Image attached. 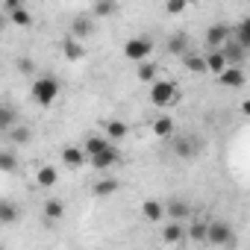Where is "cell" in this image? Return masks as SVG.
<instances>
[{
	"mask_svg": "<svg viewBox=\"0 0 250 250\" xmlns=\"http://www.w3.org/2000/svg\"><path fill=\"white\" fill-rule=\"evenodd\" d=\"M30 97L39 103V106H53V100L59 97V80L56 77H39L33 85H30Z\"/></svg>",
	"mask_w": 250,
	"mask_h": 250,
	"instance_id": "6da1fadb",
	"label": "cell"
},
{
	"mask_svg": "<svg viewBox=\"0 0 250 250\" xmlns=\"http://www.w3.org/2000/svg\"><path fill=\"white\" fill-rule=\"evenodd\" d=\"M177 83H171V80H156V83H150V103L156 106V109H168L171 103H177Z\"/></svg>",
	"mask_w": 250,
	"mask_h": 250,
	"instance_id": "7a4b0ae2",
	"label": "cell"
},
{
	"mask_svg": "<svg viewBox=\"0 0 250 250\" xmlns=\"http://www.w3.org/2000/svg\"><path fill=\"white\" fill-rule=\"evenodd\" d=\"M150 53H153V39L150 36H133V39L124 42V56L130 62H145V59H150Z\"/></svg>",
	"mask_w": 250,
	"mask_h": 250,
	"instance_id": "3957f363",
	"label": "cell"
},
{
	"mask_svg": "<svg viewBox=\"0 0 250 250\" xmlns=\"http://www.w3.org/2000/svg\"><path fill=\"white\" fill-rule=\"evenodd\" d=\"M206 244L212 247H227V244H235V235H232V227L227 221H209V232H206Z\"/></svg>",
	"mask_w": 250,
	"mask_h": 250,
	"instance_id": "277c9868",
	"label": "cell"
},
{
	"mask_svg": "<svg viewBox=\"0 0 250 250\" xmlns=\"http://www.w3.org/2000/svg\"><path fill=\"white\" fill-rule=\"evenodd\" d=\"M200 150H203V145H200V139H194V136H180V139H174V156L183 159V162L197 159Z\"/></svg>",
	"mask_w": 250,
	"mask_h": 250,
	"instance_id": "5b68a950",
	"label": "cell"
},
{
	"mask_svg": "<svg viewBox=\"0 0 250 250\" xmlns=\"http://www.w3.org/2000/svg\"><path fill=\"white\" fill-rule=\"evenodd\" d=\"M229 39H232V27H227V24H212V27L206 30V44H209V50H221Z\"/></svg>",
	"mask_w": 250,
	"mask_h": 250,
	"instance_id": "8992f818",
	"label": "cell"
},
{
	"mask_svg": "<svg viewBox=\"0 0 250 250\" xmlns=\"http://www.w3.org/2000/svg\"><path fill=\"white\" fill-rule=\"evenodd\" d=\"M118 159H121V150H118V145L112 142V145H109L106 150H100V153H97V156H91L88 162H91V165H94L97 171H106V168L118 165Z\"/></svg>",
	"mask_w": 250,
	"mask_h": 250,
	"instance_id": "52a82bcc",
	"label": "cell"
},
{
	"mask_svg": "<svg viewBox=\"0 0 250 250\" xmlns=\"http://www.w3.org/2000/svg\"><path fill=\"white\" fill-rule=\"evenodd\" d=\"M218 83H221L224 88H241V85L247 83V77H244L241 65H229L227 71H221V74H218Z\"/></svg>",
	"mask_w": 250,
	"mask_h": 250,
	"instance_id": "ba28073f",
	"label": "cell"
},
{
	"mask_svg": "<svg viewBox=\"0 0 250 250\" xmlns=\"http://www.w3.org/2000/svg\"><path fill=\"white\" fill-rule=\"evenodd\" d=\"M94 33V15H74L71 18V36L74 39H88Z\"/></svg>",
	"mask_w": 250,
	"mask_h": 250,
	"instance_id": "9c48e42d",
	"label": "cell"
},
{
	"mask_svg": "<svg viewBox=\"0 0 250 250\" xmlns=\"http://www.w3.org/2000/svg\"><path fill=\"white\" fill-rule=\"evenodd\" d=\"M142 215H145L150 224H159V221L168 215V209H165V203H162V200H156V197H147V200L142 203Z\"/></svg>",
	"mask_w": 250,
	"mask_h": 250,
	"instance_id": "30bf717a",
	"label": "cell"
},
{
	"mask_svg": "<svg viewBox=\"0 0 250 250\" xmlns=\"http://www.w3.org/2000/svg\"><path fill=\"white\" fill-rule=\"evenodd\" d=\"M221 50H224V56H227V62H229V65H241V62L247 59V53H250V50H247L244 44H238L235 39H229Z\"/></svg>",
	"mask_w": 250,
	"mask_h": 250,
	"instance_id": "8fae6325",
	"label": "cell"
},
{
	"mask_svg": "<svg viewBox=\"0 0 250 250\" xmlns=\"http://www.w3.org/2000/svg\"><path fill=\"white\" fill-rule=\"evenodd\" d=\"M62 53L71 59V62H80L83 56H85V47H83V39H74L71 33L65 36V42H62Z\"/></svg>",
	"mask_w": 250,
	"mask_h": 250,
	"instance_id": "7c38bea8",
	"label": "cell"
},
{
	"mask_svg": "<svg viewBox=\"0 0 250 250\" xmlns=\"http://www.w3.org/2000/svg\"><path fill=\"white\" fill-rule=\"evenodd\" d=\"M62 162L68 168H80V165L88 162V153H85V147H65L62 150Z\"/></svg>",
	"mask_w": 250,
	"mask_h": 250,
	"instance_id": "4fadbf2b",
	"label": "cell"
},
{
	"mask_svg": "<svg viewBox=\"0 0 250 250\" xmlns=\"http://www.w3.org/2000/svg\"><path fill=\"white\" fill-rule=\"evenodd\" d=\"M183 65H186V71H191V74H209V65H206V56H200V53H186L183 56Z\"/></svg>",
	"mask_w": 250,
	"mask_h": 250,
	"instance_id": "5bb4252c",
	"label": "cell"
},
{
	"mask_svg": "<svg viewBox=\"0 0 250 250\" xmlns=\"http://www.w3.org/2000/svg\"><path fill=\"white\" fill-rule=\"evenodd\" d=\"M118 188H121V183H118V180H97V183L91 186V194H94V197H100V200H106V197L118 194Z\"/></svg>",
	"mask_w": 250,
	"mask_h": 250,
	"instance_id": "9a60e30c",
	"label": "cell"
},
{
	"mask_svg": "<svg viewBox=\"0 0 250 250\" xmlns=\"http://www.w3.org/2000/svg\"><path fill=\"white\" fill-rule=\"evenodd\" d=\"M165 209H168V215L174 218V221H186V218H191V203H186V200H168L165 203Z\"/></svg>",
	"mask_w": 250,
	"mask_h": 250,
	"instance_id": "2e32d148",
	"label": "cell"
},
{
	"mask_svg": "<svg viewBox=\"0 0 250 250\" xmlns=\"http://www.w3.org/2000/svg\"><path fill=\"white\" fill-rule=\"evenodd\" d=\"M174 130H177V124L168 115H162V118L153 121V136L156 139H174Z\"/></svg>",
	"mask_w": 250,
	"mask_h": 250,
	"instance_id": "e0dca14e",
	"label": "cell"
},
{
	"mask_svg": "<svg viewBox=\"0 0 250 250\" xmlns=\"http://www.w3.org/2000/svg\"><path fill=\"white\" fill-rule=\"evenodd\" d=\"M118 9H121L118 0H94L91 15H94V18H112V15H118Z\"/></svg>",
	"mask_w": 250,
	"mask_h": 250,
	"instance_id": "ac0fdd59",
	"label": "cell"
},
{
	"mask_svg": "<svg viewBox=\"0 0 250 250\" xmlns=\"http://www.w3.org/2000/svg\"><path fill=\"white\" fill-rule=\"evenodd\" d=\"M183 235H186L183 221H171L168 227H162V241L165 244H177V241H183Z\"/></svg>",
	"mask_w": 250,
	"mask_h": 250,
	"instance_id": "d6986e66",
	"label": "cell"
},
{
	"mask_svg": "<svg viewBox=\"0 0 250 250\" xmlns=\"http://www.w3.org/2000/svg\"><path fill=\"white\" fill-rule=\"evenodd\" d=\"M206 65H209V74H221V71H227L229 68V62H227V56H224V50H209V56H206Z\"/></svg>",
	"mask_w": 250,
	"mask_h": 250,
	"instance_id": "ffe728a7",
	"label": "cell"
},
{
	"mask_svg": "<svg viewBox=\"0 0 250 250\" xmlns=\"http://www.w3.org/2000/svg\"><path fill=\"white\" fill-rule=\"evenodd\" d=\"M109 145H112V139H109V136H88L83 147H85V153H88V159H91V156H97L100 150H106Z\"/></svg>",
	"mask_w": 250,
	"mask_h": 250,
	"instance_id": "44dd1931",
	"label": "cell"
},
{
	"mask_svg": "<svg viewBox=\"0 0 250 250\" xmlns=\"http://www.w3.org/2000/svg\"><path fill=\"white\" fill-rule=\"evenodd\" d=\"M168 53H174V56H186L188 53V36H183V33H177V36H171L168 39Z\"/></svg>",
	"mask_w": 250,
	"mask_h": 250,
	"instance_id": "7402d4cb",
	"label": "cell"
},
{
	"mask_svg": "<svg viewBox=\"0 0 250 250\" xmlns=\"http://www.w3.org/2000/svg\"><path fill=\"white\" fill-rule=\"evenodd\" d=\"M56 180H59V171H56L53 165H44V168H39V174H36V183H39L42 188L56 186Z\"/></svg>",
	"mask_w": 250,
	"mask_h": 250,
	"instance_id": "603a6c76",
	"label": "cell"
},
{
	"mask_svg": "<svg viewBox=\"0 0 250 250\" xmlns=\"http://www.w3.org/2000/svg\"><path fill=\"white\" fill-rule=\"evenodd\" d=\"M127 133H130V127L124 121H109L106 124V136L112 139V142H121V139H127Z\"/></svg>",
	"mask_w": 250,
	"mask_h": 250,
	"instance_id": "cb8c5ba5",
	"label": "cell"
},
{
	"mask_svg": "<svg viewBox=\"0 0 250 250\" xmlns=\"http://www.w3.org/2000/svg\"><path fill=\"white\" fill-rule=\"evenodd\" d=\"M15 221H18V209H15V203L3 200V203H0V227H9V224H15Z\"/></svg>",
	"mask_w": 250,
	"mask_h": 250,
	"instance_id": "d4e9b609",
	"label": "cell"
},
{
	"mask_svg": "<svg viewBox=\"0 0 250 250\" xmlns=\"http://www.w3.org/2000/svg\"><path fill=\"white\" fill-rule=\"evenodd\" d=\"M62 215H65V206H62V200L50 197V200L44 203V221H59Z\"/></svg>",
	"mask_w": 250,
	"mask_h": 250,
	"instance_id": "484cf974",
	"label": "cell"
},
{
	"mask_svg": "<svg viewBox=\"0 0 250 250\" xmlns=\"http://www.w3.org/2000/svg\"><path fill=\"white\" fill-rule=\"evenodd\" d=\"M232 39H235L238 44H244V47L250 50V18H244V21H238V27L232 30Z\"/></svg>",
	"mask_w": 250,
	"mask_h": 250,
	"instance_id": "4316f807",
	"label": "cell"
},
{
	"mask_svg": "<svg viewBox=\"0 0 250 250\" xmlns=\"http://www.w3.org/2000/svg\"><path fill=\"white\" fill-rule=\"evenodd\" d=\"M139 80L142 83H156V65L150 62V59H145V62H139Z\"/></svg>",
	"mask_w": 250,
	"mask_h": 250,
	"instance_id": "83f0119b",
	"label": "cell"
},
{
	"mask_svg": "<svg viewBox=\"0 0 250 250\" xmlns=\"http://www.w3.org/2000/svg\"><path fill=\"white\" fill-rule=\"evenodd\" d=\"M206 232H209V221H191V227H188V238H194V241H206Z\"/></svg>",
	"mask_w": 250,
	"mask_h": 250,
	"instance_id": "f1b7e54d",
	"label": "cell"
},
{
	"mask_svg": "<svg viewBox=\"0 0 250 250\" xmlns=\"http://www.w3.org/2000/svg\"><path fill=\"white\" fill-rule=\"evenodd\" d=\"M12 127H15V109L3 106V112H0V133H9Z\"/></svg>",
	"mask_w": 250,
	"mask_h": 250,
	"instance_id": "f546056e",
	"label": "cell"
},
{
	"mask_svg": "<svg viewBox=\"0 0 250 250\" xmlns=\"http://www.w3.org/2000/svg\"><path fill=\"white\" fill-rule=\"evenodd\" d=\"M9 21H12V24H18V27H30V24H33V15H30L24 6H21V9L9 12Z\"/></svg>",
	"mask_w": 250,
	"mask_h": 250,
	"instance_id": "4dcf8cb0",
	"label": "cell"
},
{
	"mask_svg": "<svg viewBox=\"0 0 250 250\" xmlns=\"http://www.w3.org/2000/svg\"><path fill=\"white\" fill-rule=\"evenodd\" d=\"M9 139H12L15 145H27V142L33 139V133H30V127H12V130H9Z\"/></svg>",
	"mask_w": 250,
	"mask_h": 250,
	"instance_id": "1f68e13d",
	"label": "cell"
},
{
	"mask_svg": "<svg viewBox=\"0 0 250 250\" xmlns=\"http://www.w3.org/2000/svg\"><path fill=\"white\" fill-rule=\"evenodd\" d=\"M188 9V0H165V12L168 15H180Z\"/></svg>",
	"mask_w": 250,
	"mask_h": 250,
	"instance_id": "d6a6232c",
	"label": "cell"
},
{
	"mask_svg": "<svg viewBox=\"0 0 250 250\" xmlns=\"http://www.w3.org/2000/svg\"><path fill=\"white\" fill-rule=\"evenodd\" d=\"M0 171H3V174H12L15 171V153H9V150L0 153Z\"/></svg>",
	"mask_w": 250,
	"mask_h": 250,
	"instance_id": "836d02e7",
	"label": "cell"
},
{
	"mask_svg": "<svg viewBox=\"0 0 250 250\" xmlns=\"http://www.w3.org/2000/svg\"><path fill=\"white\" fill-rule=\"evenodd\" d=\"M24 6V0H3V9H6V15L9 12H15V9H21Z\"/></svg>",
	"mask_w": 250,
	"mask_h": 250,
	"instance_id": "e575fe53",
	"label": "cell"
},
{
	"mask_svg": "<svg viewBox=\"0 0 250 250\" xmlns=\"http://www.w3.org/2000/svg\"><path fill=\"white\" fill-rule=\"evenodd\" d=\"M18 71H21V74H33V59H27V56L18 59Z\"/></svg>",
	"mask_w": 250,
	"mask_h": 250,
	"instance_id": "d590c367",
	"label": "cell"
},
{
	"mask_svg": "<svg viewBox=\"0 0 250 250\" xmlns=\"http://www.w3.org/2000/svg\"><path fill=\"white\" fill-rule=\"evenodd\" d=\"M241 115H244V118H250V100H244V103H241Z\"/></svg>",
	"mask_w": 250,
	"mask_h": 250,
	"instance_id": "8d00e7d4",
	"label": "cell"
}]
</instances>
